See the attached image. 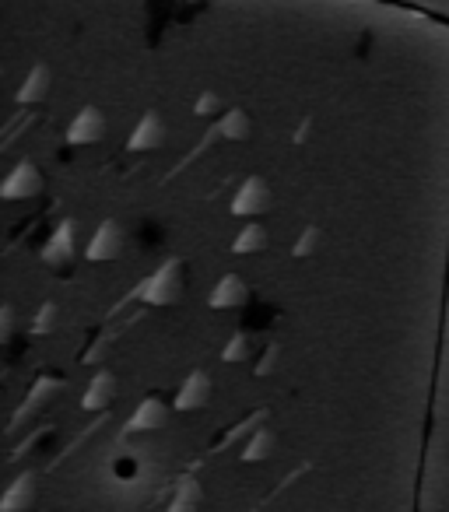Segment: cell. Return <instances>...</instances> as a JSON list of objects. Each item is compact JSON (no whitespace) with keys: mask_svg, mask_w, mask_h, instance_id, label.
Listing matches in <instances>:
<instances>
[{"mask_svg":"<svg viewBox=\"0 0 449 512\" xmlns=\"http://www.w3.org/2000/svg\"><path fill=\"white\" fill-rule=\"evenodd\" d=\"M183 288H186V274H183V260H165L158 271H151L141 285L130 292L127 302H148V306H176L183 299Z\"/></svg>","mask_w":449,"mask_h":512,"instance_id":"obj_1","label":"cell"},{"mask_svg":"<svg viewBox=\"0 0 449 512\" xmlns=\"http://www.w3.org/2000/svg\"><path fill=\"white\" fill-rule=\"evenodd\" d=\"M271 204H274L271 186L260 176H246L243 186L236 190V197H232V214L236 218H260L264 211H271Z\"/></svg>","mask_w":449,"mask_h":512,"instance_id":"obj_2","label":"cell"},{"mask_svg":"<svg viewBox=\"0 0 449 512\" xmlns=\"http://www.w3.org/2000/svg\"><path fill=\"white\" fill-rule=\"evenodd\" d=\"M43 193V172H39L36 162H18L15 169L4 176V186H0V197L4 200H29Z\"/></svg>","mask_w":449,"mask_h":512,"instance_id":"obj_3","label":"cell"},{"mask_svg":"<svg viewBox=\"0 0 449 512\" xmlns=\"http://www.w3.org/2000/svg\"><path fill=\"white\" fill-rule=\"evenodd\" d=\"M106 137V113L99 106H85L67 127V144L74 148H88V144H99Z\"/></svg>","mask_w":449,"mask_h":512,"instance_id":"obj_4","label":"cell"},{"mask_svg":"<svg viewBox=\"0 0 449 512\" xmlns=\"http://www.w3.org/2000/svg\"><path fill=\"white\" fill-rule=\"evenodd\" d=\"M74 253H78V239H74V221H60L57 232L46 239L43 246V264L46 267H57V271H64V267L74 264Z\"/></svg>","mask_w":449,"mask_h":512,"instance_id":"obj_5","label":"cell"},{"mask_svg":"<svg viewBox=\"0 0 449 512\" xmlns=\"http://www.w3.org/2000/svg\"><path fill=\"white\" fill-rule=\"evenodd\" d=\"M120 249H123V228H120V221L106 218L99 228H95V235H92V242H88L85 256L92 260V264H106V260H113V256L120 253Z\"/></svg>","mask_w":449,"mask_h":512,"instance_id":"obj_6","label":"cell"},{"mask_svg":"<svg viewBox=\"0 0 449 512\" xmlns=\"http://www.w3.org/2000/svg\"><path fill=\"white\" fill-rule=\"evenodd\" d=\"M211 376L207 372H190V376L183 379V386H179V393H176V411H200V407H207L211 404Z\"/></svg>","mask_w":449,"mask_h":512,"instance_id":"obj_7","label":"cell"},{"mask_svg":"<svg viewBox=\"0 0 449 512\" xmlns=\"http://www.w3.org/2000/svg\"><path fill=\"white\" fill-rule=\"evenodd\" d=\"M162 141H165V123H162V116H158L155 109H148V113H144L141 120H137L134 134H130V141H127V151L141 155V151L162 148Z\"/></svg>","mask_w":449,"mask_h":512,"instance_id":"obj_8","label":"cell"},{"mask_svg":"<svg viewBox=\"0 0 449 512\" xmlns=\"http://www.w3.org/2000/svg\"><path fill=\"white\" fill-rule=\"evenodd\" d=\"M211 309H243L250 302V285L239 274H225L218 285L211 288Z\"/></svg>","mask_w":449,"mask_h":512,"instance_id":"obj_9","label":"cell"},{"mask_svg":"<svg viewBox=\"0 0 449 512\" xmlns=\"http://www.w3.org/2000/svg\"><path fill=\"white\" fill-rule=\"evenodd\" d=\"M60 390H64V383H60V379H53V376L36 379V386H32V393H29V397H25V404L18 407L15 418H11V428H18L25 418H32V414H36V411H43V407L50 404V400L57 397Z\"/></svg>","mask_w":449,"mask_h":512,"instance_id":"obj_10","label":"cell"},{"mask_svg":"<svg viewBox=\"0 0 449 512\" xmlns=\"http://www.w3.org/2000/svg\"><path fill=\"white\" fill-rule=\"evenodd\" d=\"M165 418H169V407H165V400L144 397L141 404H137V411L130 414L127 432L130 435H137V432H158V428L165 425Z\"/></svg>","mask_w":449,"mask_h":512,"instance_id":"obj_11","label":"cell"},{"mask_svg":"<svg viewBox=\"0 0 449 512\" xmlns=\"http://www.w3.org/2000/svg\"><path fill=\"white\" fill-rule=\"evenodd\" d=\"M113 400H116V376L113 372H95L85 397H81V407H85V411H106Z\"/></svg>","mask_w":449,"mask_h":512,"instance_id":"obj_12","label":"cell"},{"mask_svg":"<svg viewBox=\"0 0 449 512\" xmlns=\"http://www.w3.org/2000/svg\"><path fill=\"white\" fill-rule=\"evenodd\" d=\"M214 127H218L221 141H246V137L253 134L250 113H246V109H239V106L225 109V113H221L218 120H214Z\"/></svg>","mask_w":449,"mask_h":512,"instance_id":"obj_13","label":"cell"},{"mask_svg":"<svg viewBox=\"0 0 449 512\" xmlns=\"http://www.w3.org/2000/svg\"><path fill=\"white\" fill-rule=\"evenodd\" d=\"M53 85V74L46 64H36L29 71V78L22 81V88H18V106H32V102H43L46 92H50Z\"/></svg>","mask_w":449,"mask_h":512,"instance_id":"obj_14","label":"cell"},{"mask_svg":"<svg viewBox=\"0 0 449 512\" xmlns=\"http://www.w3.org/2000/svg\"><path fill=\"white\" fill-rule=\"evenodd\" d=\"M36 502V474H22L8 491L0 498V509L4 512H18V509H29Z\"/></svg>","mask_w":449,"mask_h":512,"instance_id":"obj_15","label":"cell"},{"mask_svg":"<svg viewBox=\"0 0 449 512\" xmlns=\"http://www.w3.org/2000/svg\"><path fill=\"white\" fill-rule=\"evenodd\" d=\"M274 446H278V435H274L267 425H260L257 432H253L250 439H246L243 460H246V463H264V460H271V456H274Z\"/></svg>","mask_w":449,"mask_h":512,"instance_id":"obj_16","label":"cell"},{"mask_svg":"<svg viewBox=\"0 0 449 512\" xmlns=\"http://www.w3.org/2000/svg\"><path fill=\"white\" fill-rule=\"evenodd\" d=\"M264 246H267V228L260 225V221H250V225L236 235V242H232V253H239V256L260 253Z\"/></svg>","mask_w":449,"mask_h":512,"instance_id":"obj_17","label":"cell"},{"mask_svg":"<svg viewBox=\"0 0 449 512\" xmlns=\"http://www.w3.org/2000/svg\"><path fill=\"white\" fill-rule=\"evenodd\" d=\"M253 358V337L246 334V330H236V334L229 337V344L221 348V362L229 365H243Z\"/></svg>","mask_w":449,"mask_h":512,"instance_id":"obj_18","label":"cell"},{"mask_svg":"<svg viewBox=\"0 0 449 512\" xmlns=\"http://www.w3.org/2000/svg\"><path fill=\"white\" fill-rule=\"evenodd\" d=\"M200 505V484L193 477H179L176 481V495L169 498V509L172 512H186V509H197Z\"/></svg>","mask_w":449,"mask_h":512,"instance_id":"obj_19","label":"cell"},{"mask_svg":"<svg viewBox=\"0 0 449 512\" xmlns=\"http://www.w3.org/2000/svg\"><path fill=\"white\" fill-rule=\"evenodd\" d=\"M267 418H271V411H257V414H253V418L239 421V425L232 428V432H229V435H225V439L218 442V449H225V446H236L239 439H250V435L257 432L260 425H267Z\"/></svg>","mask_w":449,"mask_h":512,"instance_id":"obj_20","label":"cell"},{"mask_svg":"<svg viewBox=\"0 0 449 512\" xmlns=\"http://www.w3.org/2000/svg\"><path fill=\"white\" fill-rule=\"evenodd\" d=\"M316 249H320V228L309 225L306 232L299 235V242H295V246H292V253L299 256V260H306V256H313Z\"/></svg>","mask_w":449,"mask_h":512,"instance_id":"obj_21","label":"cell"},{"mask_svg":"<svg viewBox=\"0 0 449 512\" xmlns=\"http://www.w3.org/2000/svg\"><path fill=\"white\" fill-rule=\"evenodd\" d=\"M193 113L200 116V120H211V116H221L225 109H221V99L218 92H204L197 102H193Z\"/></svg>","mask_w":449,"mask_h":512,"instance_id":"obj_22","label":"cell"},{"mask_svg":"<svg viewBox=\"0 0 449 512\" xmlns=\"http://www.w3.org/2000/svg\"><path fill=\"white\" fill-rule=\"evenodd\" d=\"M57 316H60L57 302H46V306L39 309V316H36V323H32V330H36V334H50V330L57 327Z\"/></svg>","mask_w":449,"mask_h":512,"instance_id":"obj_23","label":"cell"},{"mask_svg":"<svg viewBox=\"0 0 449 512\" xmlns=\"http://www.w3.org/2000/svg\"><path fill=\"white\" fill-rule=\"evenodd\" d=\"M278 358H281V341H271L264 355H260V362H257V369H253V372H257V376H271L274 365H278Z\"/></svg>","mask_w":449,"mask_h":512,"instance_id":"obj_24","label":"cell"},{"mask_svg":"<svg viewBox=\"0 0 449 512\" xmlns=\"http://www.w3.org/2000/svg\"><path fill=\"white\" fill-rule=\"evenodd\" d=\"M11 330H15V309L4 306V309H0V341H4V344L11 341Z\"/></svg>","mask_w":449,"mask_h":512,"instance_id":"obj_25","label":"cell"}]
</instances>
